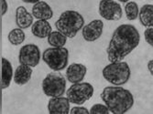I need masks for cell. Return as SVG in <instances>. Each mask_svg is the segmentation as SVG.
<instances>
[{
	"label": "cell",
	"instance_id": "9a60e30c",
	"mask_svg": "<svg viewBox=\"0 0 153 114\" xmlns=\"http://www.w3.org/2000/svg\"><path fill=\"white\" fill-rule=\"evenodd\" d=\"M32 72L33 71L31 67L25 64L19 65L15 70V73H14V82L17 85H19V86L27 84L31 79Z\"/></svg>",
	"mask_w": 153,
	"mask_h": 114
},
{
	"label": "cell",
	"instance_id": "44dd1931",
	"mask_svg": "<svg viewBox=\"0 0 153 114\" xmlns=\"http://www.w3.org/2000/svg\"><path fill=\"white\" fill-rule=\"evenodd\" d=\"M125 13L129 21L136 20L140 15V8H138L137 4L134 1H128L125 6Z\"/></svg>",
	"mask_w": 153,
	"mask_h": 114
},
{
	"label": "cell",
	"instance_id": "ffe728a7",
	"mask_svg": "<svg viewBox=\"0 0 153 114\" xmlns=\"http://www.w3.org/2000/svg\"><path fill=\"white\" fill-rule=\"evenodd\" d=\"M26 35L23 31L22 28H14L12 29L7 36L9 43L12 44L13 46H19L22 44L24 40H25Z\"/></svg>",
	"mask_w": 153,
	"mask_h": 114
},
{
	"label": "cell",
	"instance_id": "7402d4cb",
	"mask_svg": "<svg viewBox=\"0 0 153 114\" xmlns=\"http://www.w3.org/2000/svg\"><path fill=\"white\" fill-rule=\"evenodd\" d=\"M90 114H109L110 110L106 105L97 103L92 106L90 109Z\"/></svg>",
	"mask_w": 153,
	"mask_h": 114
},
{
	"label": "cell",
	"instance_id": "5bb4252c",
	"mask_svg": "<svg viewBox=\"0 0 153 114\" xmlns=\"http://www.w3.org/2000/svg\"><path fill=\"white\" fill-rule=\"evenodd\" d=\"M33 15L27 12L26 7L19 6L16 9V24L19 28L27 29L33 25Z\"/></svg>",
	"mask_w": 153,
	"mask_h": 114
},
{
	"label": "cell",
	"instance_id": "e0dca14e",
	"mask_svg": "<svg viewBox=\"0 0 153 114\" xmlns=\"http://www.w3.org/2000/svg\"><path fill=\"white\" fill-rule=\"evenodd\" d=\"M2 66V75H1V90H6L10 86L13 74V68L12 64L6 58H2L1 60Z\"/></svg>",
	"mask_w": 153,
	"mask_h": 114
},
{
	"label": "cell",
	"instance_id": "277c9868",
	"mask_svg": "<svg viewBox=\"0 0 153 114\" xmlns=\"http://www.w3.org/2000/svg\"><path fill=\"white\" fill-rule=\"evenodd\" d=\"M104 79L115 86H122L126 84L131 75V71L128 64L125 61L110 62L106 65L102 71Z\"/></svg>",
	"mask_w": 153,
	"mask_h": 114
},
{
	"label": "cell",
	"instance_id": "cb8c5ba5",
	"mask_svg": "<svg viewBox=\"0 0 153 114\" xmlns=\"http://www.w3.org/2000/svg\"><path fill=\"white\" fill-rule=\"evenodd\" d=\"M71 114H90V111L85 107H74L70 110Z\"/></svg>",
	"mask_w": 153,
	"mask_h": 114
},
{
	"label": "cell",
	"instance_id": "7c38bea8",
	"mask_svg": "<svg viewBox=\"0 0 153 114\" xmlns=\"http://www.w3.org/2000/svg\"><path fill=\"white\" fill-rule=\"evenodd\" d=\"M87 68L85 65L80 63H73L66 68V78L69 82H82L86 75Z\"/></svg>",
	"mask_w": 153,
	"mask_h": 114
},
{
	"label": "cell",
	"instance_id": "5b68a950",
	"mask_svg": "<svg viewBox=\"0 0 153 114\" xmlns=\"http://www.w3.org/2000/svg\"><path fill=\"white\" fill-rule=\"evenodd\" d=\"M42 59L48 67L53 71H61L67 68L69 51L66 48H49L44 50Z\"/></svg>",
	"mask_w": 153,
	"mask_h": 114
},
{
	"label": "cell",
	"instance_id": "6da1fadb",
	"mask_svg": "<svg viewBox=\"0 0 153 114\" xmlns=\"http://www.w3.org/2000/svg\"><path fill=\"white\" fill-rule=\"evenodd\" d=\"M140 35L136 26L123 24L117 26L106 49L107 59L110 62L123 60L140 44Z\"/></svg>",
	"mask_w": 153,
	"mask_h": 114
},
{
	"label": "cell",
	"instance_id": "83f0119b",
	"mask_svg": "<svg viewBox=\"0 0 153 114\" xmlns=\"http://www.w3.org/2000/svg\"><path fill=\"white\" fill-rule=\"evenodd\" d=\"M119 2H122V3H127V2H128L129 0H118Z\"/></svg>",
	"mask_w": 153,
	"mask_h": 114
},
{
	"label": "cell",
	"instance_id": "603a6c76",
	"mask_svg": "<svg viewBox=\"0 0 153 114\" xmlns=\"http://www.w3.org/2000/svg\"><path fill=\"white\" fill-rule=\"evenodd\" d=\"M144 38L147 43L153 47V26L146 28V30L144 31Z\"/></svg>",
	"mask_w": 153,
	"mask_h": 114
},
{
	"label": "cell",
	"instance_id": "3957f363",
	"mask_svg": "<svg viewBox=\"0 0 153 114\" xmlns=\"http://www.w3.org/2000/svg\"><path fill=\"white\" fill-rule=\"evenodd\" d=\"M85 25V18L75 10H66L61 14L59 19L55 22L57 30L67 38H74L78 31Z\"/></svg>",
	"mask_w": 153,
	"mask_h": 114
},
{
	"label": "cell",
	"instance_id": "d6986e66",
	"mask_svg": "<svg viewBox=\"0 0 153 114\" xmlns=\"http://www.w3.org/2000/svg\"><path fill=\"white\" fill-rule=\"evenodd\" d=\"M67 42V37L60 31H52L48 37V43L54 48H62Z\"/></svg>",
	"mask_w": 153,
	"mask_h": 114
},
{
	"label": "cell",
	"instance_id": "30bf717a",
	"mask_svg": "<svg viewBox=\"0 0 153 114\" xmlns=\"http://www.w3.org/2000/svg\"><path fill=\"white\" fill-rule=\"evenodd\" d=\"M104 29V22L101 19H94L82 27V35L85 41L94 42L98 39Z\"/></svg>",
	"mask_w": 153,
	"mask_h": 114
},
{
	"label": "cell",
	"instance_id": "4316f807",
	"mask_svg": "<svg viewBox=\"0 0 153 114\" xmlns=\"http://www.w3.org/2000/svg\"><path fill=\"white\" fill-rule=\"evenodd\" d=\"M22 1L27 4H36L37 2L40 1V0H22Z\"/></svg>",
	"mask_w": 153,
	"mask_h": 114
},
{
	"label": "cell",
	"instance_id": "ac0fdd59",
	"mask_svg": "<svg viewBox=\"0 0 153 114\" xmlns=\"http://www.w3.org/2000/svg\"><path fill=\"white\" fill-rule=\"evenodd\" d=\"M140 22L142 26L146 27L153 26V5L147 4L144 5L141 9H140V15H138Z\"/></svg>",
	"mask_w": 153,
	"mask_h": 114
},
{
	"label": "cell",
	"instance_id": "9c48e42d",
	"mask_svg": "<svg viewBox=\"0 0 153 114\" xmlns=\"http://www.w3.org/2000/svg\"><path fill=\"white\" fill-rule=\"evenodd\" d=\"M40 60V50L35 44H27L23 46L19 54V61L31 68L39 65Z\"/></svg>",
	"mask_w": 153,
	"mask_h": 114
},
{
	"label": "cell",
	"instance_id": "8fae6325",
	"mask_svg": "<svg viewBox=\"0 0 153 114\" xmlns=\"http://www.w3.org/2000/svg\"><path fill=\"white\" fill-rule=\"evenodd\" d=\"M70 101L66 97H53L48 102L50 114H68L70 113Z\"/></svg>",
	"mask_w": 153,
	"mask_h": 114
},
{
	"label": "cell",
	"instance_id": "52a82bcc",
	"mask_svg": "<svg viewBox=\"0 0 153 114\" xmlns=\"http://www.w3.org/2000/svg\"><path fill=\"white\" fill-rule=\"evenodd\" d=\"M94 87L88 82L73 83L72 86L66 91V96L71 103L82 105L93 97Z\"/></svg>",
	"mask_w": 153,
	"mask_h": 114
},
{
	"label": "cell",
	"instance_id": "d4e9b609",
	"mask_svg": "<svg viewBox=\"0 0 153 114\" xmlns=\"http://www.w3.org/2000/svg\"><path fill=\"white\" fill-rule=\"evenodd\" d=\"M7 9H8V5L7 0H1V17L6 15Z\"/></svg>",
	"mask_w": 153,
	"mask_h": 114
},
{
	"label": "cell",
	"instance_id": "7a4b0ae2",
	"mask_svg": "<svg viewBox=\"0 0 153 114\" xmlns=\"http://www.w3.org/2000/svg\"><path fill=\"white\" fill-rule=\"evenodd\" d=\"M101 99L114 114L126 113L134 105L132 93L120 86L105 87L101 93Z\"/></svg>",
	"mask_w": 153,
	"mask_h": 114
},
{
	"label": "cell",
	"instance_id": "8992f818",
	"mask_svg": "<svg viewBox=\"0 0 153 114\" xmlns=\"http://www.w3.org/2000/svg\"><path fill=\"white\" fill-rule=\"evenodd\" d=\"M42 90L48 97H62L66 90V80L64 77L56 72L49 73L42 80Z\"/></svg>",
	"mask_w": 153,
	"mask_h": 114
},
{
	"label": "cell",
	"instance_id": "ba28073f",
	"mask_svg": "<svg viewBox=\"0 0 153 114\" xmlns=\"http://www.w3.org/2000/svg\"><path fill=\"white\" fill-rule=\"evenodd\" d=\"M99 15L108 21L119 20L123 16V10L119 3L114 0H101L98 7Z\"/></svg>",
	"mask_w": 153,
	"mask_h": 114
},
{
	"label": "cell",
	"instance_id": "484cf974",
	"mask_svg": "<svg viewBox=\"0 0 153 114\" xmlns=\"http://www.w3.org/2000/svg\"><path fill=\"white\" fill-rule=\"evenodd\" d=\"M148 69H149V72L150 73V75L153 76V60H151L148 62Z\"/></svg>",
	"mask_w": 153,
	"mask_h": 114
},
{
	"label": "cell",
	"instance_id": "4fadbf2b",
	"mask_svg": "<svg viewBox=\"0 0 153 114\" xmlns=\"http://www.w3.org/2000/svg\"><path fill=\"white\" fill-rule=\"evenodd\" d=\"M32 15L37 19L49 20L53 17V11L48 3L40 0L34 4L32 7Z\"/></svg>",
	"mask_w": 153,
	"mask_h": 114
},
{
	"label": "cell",
	"instance_id": "2e32d148",
	"mask_svg": "<svg viewBox=\"0 0 153 114\" xmlns=\"http://www.w3.org/2000/svg\"><path fill=\"white\" fill-rule=\"evenodd\" d=\"M52 32V28L48 20H40L38 19L35 23H33L31 26V33L33 36L39 38H48L49 35Z\"/></svg>",
	"mask_w": 153,
	"mask_h": 114
}]
</instances>
